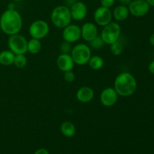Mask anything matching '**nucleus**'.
Returning <instances> with one entry per match:
<instances>
[{"label": "nucleus", "mask_w": 154, "mask_h": 154, "mask_svg": "<svg viewBox=\"0 0 154 154\" xmlns=\"http://www.w3.org/2000/svg\"><path fill=\"white\" fill-rule=\"evenodd\" d=\"M23 27V18L16 9H7L0 17V29L6 35L17 34Z\"/></svg>", "instance_id": "1"}, {"label": "nucleus", "mask_w": 154, "mask_h": 154, "mask_svg": "<svg viewBox=\"0 0 154 154\" xmlns=\"http://www.w3.org/2000/svg\"><path fill=\"white\" fill-rule=\"evenodd\" d=\"M138 84L135 77L129 72L120 73L114 80V88L119 96L129 97L136 92Z\"/></svg>", "instance_id": "2"}, {"label": "nucleus", "mask_w": 154, "mask_h": 154, "mask_svg": "<svg viewBox=\"0 0 154 154\" xmlns=\"http://www.w3.org/2000/svg\"><path fill=\"white\" fill-rule=\"evenodd\" d=\"M51 20L53 24L57 28H65L72 23L70 9L65 5L57 6L51 12Z\"/></svg>", "instance_id": "3"}, {"label": "nucleus", "mask_w": 154, "mask_h": 154, "mask_svg": "<svg viewBox=\"0 0 154 154\" xmlns=\"http://www.w3.org/2000/svg\"><path fill=\"white\" fill-rule=\"evenodd\" d=\"M71 56L75 64L78 66H85L88 63L92 56L90 47L84 43L78 44L71 51Z\"/></svg>", "instance_id": "4"}, {"label": "nucleus", "mask_w": 154, "mask_h": 154, "mask_svg": "<svg viewBox=\"0 0 154 154\" xmlns=\"http://www.w3.org/2000/svg\"><path fill=\"white\" fill-rule=\"evenodd\" d=\"M121 35V26L116 22H111L108 25L103 26L101 32L100 37L105 45H111L119 41Z\"/></svg>", "instance_id": "5"}, {"label": "nucleus", "mask_w": 154, "mask_h": 154, "mask_svg": "<svg viewBox=\"0 0 154 154\" xmlns=\"http://www.w3.org/2000/svg\"><path fill=\"white\" fill-rule=\"evenodd\" d=\"M27 42L24 36L19 33L9 35L8 47L12 53L17 54H26L27 53Z\"/></svg>", "instance_id": "6"}, {"label": "nucleus", "mask_w": 154, "mask_h": 154, "mask_svg": "<svg viewBox=\"0 0 154 154\" xmlns=\"http://www.w3.org/2000/svg\"><path fill=\"white\" fill-rule=\"evenodd\" d=\"M50 31L49 24L43 20H37L30 24L29 28V33L32 38L42 39L45 38Z\"/></svg>", "instance_id": "7"}, {"label": "nucleus", "mask_w": 154, "mask_h": 154, "mask_svg": "<svg viewBox=\"0 0 154 154\" xmlns=\"http://www.w3.org/2000/svg\"><path fill=\"white\" fill-rule=\"evenodd\" d=\"M93 19H94L96 24L103 27L112 22V11L110 8L100 6L95 11L94 14H93Z\"/></svg>", "instance_id": "8"}, {"label": "nucleus", "mask_w": 154, "mask_h": 154, "mask_svg": "<svg viewBox=\"0 0 154 154\" xmlns=\"http://www.w3.org/2000/svg\"><path fill=\"white\" fill-rule=\"evenodd\" d=\"M129 14L135 17H141L147 14L150 10V6L145 0H132L128 5Z\"/></svg>", "instance_id": "9"}, {"label": "nucleus", "mask_w": 154, "mask_h": 154, "mask_svg": "<svg viewBox=\"0 0 154 154\" xmlns=\"http://www.w3.org/2000/svg\"><path fill=\"white\" fill-rule=\"evenodd\" d=\"M63 40L70 44L75 43L81 38V27L76 24L70 23L63 28L62 32Z\"/></svg>", "instance_id": "10"}, {"label": "nucleus", "mask_w": 154, "mask_h": 154, "mask_svg": "<svg viewBox=\"0 0 154 154\" xmlns=\"http://www.w3.org/2000/svg\"><path fill=\"white\" fill-rule=\"evenodd\" d=\"M118 94L113 87H106L100 94V102L105 107H112L118 100Z\"/></svg>", "instance_id": "11"}, {"label": "nucleus", "mask_w": 154, "mask_h": 154, "mask_svg": "<svg viewBox=\"0 0 154 154\" xmlns=\"http://www.w3.org/2000/svg\"><path fill=\"white\" fill-rule=\"evenodd\" d=\"M72 19L75 21H81L86 18L87 15V5L81 1H77L69 7Z\"/></svg>", "instance_id": "12"}, {"label": "nucleus", "mask_w": 154, "mask_h": 154, "mask_svg": "<svg viewBox=\"0 0 154 154\" xmlns=\"http://www.w3.org/2000/svg\"><path fill=\"white\" fill-rule=\"evenodd\" d=\"M81 38L85 42H90L99 35V29L97 26L91 22L85 23L81 27Z\"/></svg>", "instance_id": "13"}, {"label": "nucleus", "mask_w": 154, "mask_h": 154, "mask_svg": "<svg viewBox=\"0 0 154 154\" xmlns=\"http://www.w3.org/2000/svg\"><path fill=\"white\" fill-rule=\"evenodd\" d=\"M56 63L57 68L63 72L72 70L75 65L72 56L69 54H60L57 57Z\"/></svg>", "instance_id": "14"}, {"label": "nucleus", "mask_w": 154, "mask_h": 154, "mask_svg": "<svg viewBox=\"0 0 154 154\" xmlns=\"http://www.w3.org/2000/svg\"><path fill=\"white\" fill-rule=\"evenodd\" d=\"M76 98L81 103H89L94 98V91L91 87L84 86L78 90L76 93Z\"/></svg>", "instance_id": "15"}, {"label": "nucleus", "mask_w": 154, "mask_h": 154, "mask_svg": "<svg viewBox=\"0 0 154 154\" xmlns=\"http://www.w3.org/2000/svg\"><path fill=\"white\" fill-rule=\"evenodd\" d=\"M113 17L119 22L124 21L129 17V11L128 8V6L123 5H119L114 8V11L112 12Z\"/></svg>", "instance_id": "16"}, {"label": "nucleus", "mask_w": 154, "mask_h": 154, "mask_svg": "<svg viewBox=\"0 0 154 154\" xmlns=\"http://www.w3.org/2000/svg\"><path fill=\"white\" fill-rule=\"evenodd\" d=\"M60 131L65 137L72 138L76 134V127L72 122L64 121L60 125Z\"/></svg>", "instance_id": "17"}, {"label": "nucleus", "mask_w": 154, "mask_h": 154, "mask_svg": "<svg viewBox=\"0 0 154 154\" xmlns=\"http://www.w3.org/2000/svg\"><path fill=\"white\" fill-rule=\"evenodd\" d=\"M15 54L10 50H5L0 52V64L4 66H9L14 64Z\"/></svg>", "instance_id": "18"}, {"label": "nucleus", "mask_w": 154, "mask_h": 154, "mask_svg": "<svg viewBox=\"0 0 154 154\" xmlns=\"http://www.w3.org/2000/svg\"><path fill=\"white\" fill-rule=\"evenodd\" d=\"M42 50V43L38 39L32 38L27 42V52L32 55L38 54Z\"/></svg>", "instance_id": "19"}, {"label": "nucleus", "mask_w": 154, "mask_h": 154, "mask_svg": "<svg viewBox=\"0 0 154 154\" xmlns=\"http://www.w3.org/2000/svg\"><path fill=\"white\" fill-rule=\"evenodd\" d=\"M87 64H89L90 69H92L93 70L97 71L103 67L104 64H105V61H104L103 58L100 56H91Z\"/></svg>", "instance_id": "20"}, {"label": "nucleus", "mask_w": 154, "mask_h": 154, "mask_svg": "<svg viewBox=\"0 0 154 154\" xmlns=\"http://www.w3.org/2000/svg\"><path fill=\"white\" fill-rule=\"evenodd\" d=\"M28 60L25 54H17L15 55L14 64L18 69H23L26 66Z\"/></svg>", "instance_id": "21"}, {"label": "nucleus", "mask_w": 154, "mask_h": 154, "mask_svg": "<svg viewBox=\"0 0 154 154\" xmlns=\"http://www.w3.org/2000/svg\"><path fill=\"white\" fill-rule=\"evenodd\" d=\"M110 51L111 53L114 56H119L123 53V46L119 41L114 42L112 45H110Z\"/></svg>", "instance_id": "22"}, {"label": "nucleus", "mask_w": 154, "mask_h": 154, "mask_svg": "<svg viewBox=\"0 0 154 154\" xmlns=\"http://www.w3.org/2000/svg\"><path fill=\"white\" fill-rule=\"evenodd\" d=\"M89 43H90V47H91L93 49H95V50L102 49V48H104V46H105V42H104L103 40L102 39V38L99 35H98L96 38L93 39V41L89 42Z\"/></svg>", "instance_id": "23"}, {"label": "nucleus", "mask_w": 154, "mask_h": 154, "mask_svg": "<svg viewBox=\"0 0 154 154\" xmlns=\"http://www.w3.org/2000/svg\"><path fill=\"white\" fill-rule=\"evenodd\" d=\"M63 78L67 83H72L75 80V74L72 72V70L67 71L64 72Z\"/></svg>", "instance_id": "24"}, {"label": "nucleus", "mask_w": 154, "mask_h": 154, "mask_svg": "<svg viewBox=\"0 0 154 154\" xmlns=\"http://www.w3.org/2000/svg\"><path fill=\"white\" fill-rule=\"evenodd\" d=\"M71 47L72 46H71V44L69 43V42L64 41V42L60 45V51H61L62 54H69L70 51H72V48H71Z\"/></svg>", "instance_id": "25"}, {"label": "nucleus", "mask_w": 154, "mask_h": 154, "mask_svg": "<svg viewBox=\"0 0 154 154\" xmlns=\"http://www.w3.org/2000/svg\"><path fill=\"white\" fill-rule=\"evenodd\" d=\"M116 0H100L101 6L108 8H111L115 4Z\"/></svg>", "instance_id": "26"}, {"label": "nucleus", "mask_w": 154, "mask_h": 154, "mask_svg": "<svg viewBox=\"0 0 154 154\" xmlns=\"http://www.w3.org/2000/svg\"><path fill=\"white\" fill-rule=\"evenodd\" d=\"M34 154H49V152L48 151V150L45 148H40L38 149L35 152Z\"/></svg>", "instance_id": "27"}, {"label": "nucleus", "mask_w": 154, "mask_h": 154, "mask_svg": "<svg viewBox=\"0 0 154 154\" xmlns=\"http://www.w3.org/2000/svg\"><path fill=\"white\" fill-rule=\"evenodd\" d=\"M148 70H149V72H150V73L154 75V60H153V61H152L151 63L149 64Z\"/></svg>", "instance_id": "28"}, {"label": "nucleus", "mask_w": 154, "mask_h": 154, "mask_svg": "<svg viewBox=\"0 0 154 154\" xmlns=\"http://www.w3.org/2000/svg\"><path fill=\"white\" fill-rule=\"evenodd\" d=\"M118 2H120V5L128 6L129 4H130V2H132V0H118Z\"/></svg>", "instance_id": "29"}, {"label": "nucleus", "mask_w": 154, "mask_h": 154, "mask_svg": "<svg viewBox=\"0 0 154 154\" xmlns=\"http://www.w3.org/2000/svg\"><path fill=\"white\" fill-rule=\"evenodd\" d=\"M149 42H150V44L152 46L154 47V33H153V34L150 36V38H149Z\"/></svg>", "instance_id": "30"}, {"label": "nucleus", "mask_w": 154, "mask_h": 154, "mask_svg": "<svg viewBox=\"0 0 154 154\" xmlns=\"http://www.w3.org/2000/svg\"><path fill=\"white\" fill-rule=\"evenodd\" d=\"M150 7H154V0H145Z\"/></svg>", "instance_id": "31"}, {"label": "nucleus", "mask_w": 154, "mask_h": 154, "mask_svg": "<svg viewBox=\"0 0 154 154\" xmlns=\"http://www.w3.org/2000/svg\"><path fill=\"white\" fill-rule=\"evenodd\" d=\"M13 1H14V2H22L23 0H13Z\"/></svg>", "instance_id": "32"}]
</instances>
